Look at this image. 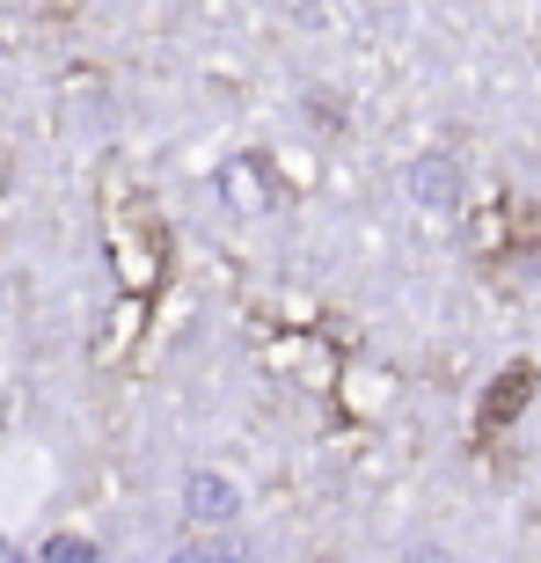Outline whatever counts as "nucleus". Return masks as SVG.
<instances>
[{"label": "nucleus", "mask_w": 541, "mask_h": 563, "mask_svg": "<svg viewBox=\"0 0 541 563\" xmlns=\"http://www.w3.org/2000/svg\"><path fill=\"white\" fill-rule=\"evenodd\" d=\"M402 563H454L446 549H402Z\"/></svg>", "instance_id": "20e7f679"}, {"label": "nucleus", "mask_w": 541, "mask_h": 563, "mask_svg": "<svg viewBox=\"0 0 541 563\" xmlns=\"http://www.w3.org/2000/svg\"><path fill=\"white\" fill-rule=\"evenodd\" d=\"M52 563H96V549H88V542H59V549H52Z\"/></svg>", "instance_id": "7ed1b4c3"}, {"label": "nucleus", "mask_w": 541, "mask_h": 563, "mask_svg": "<svg viewBox=\"0 0 541 563\" xmlns=\"http://www.w3.org/2000/svg\"><path fill=\"white\" fill-rule=\"evenodd\" d=\"M410 190L424 198V206H446V198H454V168L432 154V162H417V168H410Z\"/></svg>", "instance_id": "f03ea898"}, {"label": "nucleus", "mask_w": 541, "mask_h": 563, "mask_svg": "<svg viewBox=\"0 0 541 563\" xmlns=\"http://www.w3.org/2000/svg\"><path fill=\"white\" fill-rule=\"evenodd\" d=\"M220 563H250V556H228V549H220Z\"/></svg>", "instance_id": "423d86ee"}, {"label": "nucleus", "mask_w": 541, "mask_h": 563, "mask_svg": "<svg viewBox=\"0 0 541 563\" xmlns=\"http://www.w3.org/2000/svg\"><path fill=\"white\" fill-rule=\"evenodd\" d=\"M168 563H220V549H212V556H206V549H176Z\"/></svg>", "instance_id": "39448f33"}, {"label": "nucleus", "mask_w": 541, "mask_h": 563, "mask_svg": "<svg viewBox=\"0 0 541 563\" xmlns=\"http://www.w3.org/2000/svg\"><path fill=\"white\" fill-rule=\"evenodd\" d=\"M184 512L198 527H234L242 520V490H234L220 468H190L184 476Z\"/></svg>", "instance_id": "f257e3e1"}]
</instances>
